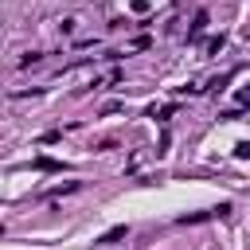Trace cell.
<instances>
[{
  "instance_id": "obj_1",
  "label": "cell",
  "mask_w": 250,
  "mask_h": 250,
  "mask_svg": "<svg viewBox=\"0 0 250 250\" xmlns=\"http://www.w3.org/2000/svg\"><path fill=\"white\" fill-rule=\"evenodd\" d=\"M125 234H129V230H125V227H109V230H105V234H102V238H98V242H102V246H109V242H121V238H125Z\"/></svg>"
},
{
  "instance_id": "obj_2",
  "label": "cell",
  "mask_w": 250,
  "mask_h": 250,
  "mask_svg": "<svg viewBox=\"0 0 250 250\" xmlns=\"http://www.w3.org/2000/svg\"><path fill=\"white\" fill-rule=\"evenodd\" d=\"M234 74H219V78H211L207 82V94H219V90H227V82H230Z\"/></svg>"
},
{
  "instance_id": "obj_3",
  "label": "cell",
  "mask_w": 250,
  "mask_h": 250,
  "mask_svg": "<svg viewBox=\"0 0 250 250\" xmlns=\"http://www.w3.org/2000/svg\"><path fill=\"white\" fill-rule=\"evenodd\" d=\"M203 23H207V12H195V23H191V31H188V39H195V35L203 31Z\"/></svg>"
},
{
  "instance_id": "obj_4",
  "label": "cell",
  "mask_w": 250,
  "mask_h": 250,
  "mask_svg": "<svg viewBox=\"0 0 250 250\" xmlns=\"http://www.w3.org/2000/svg\"><path fill=\"white\" fill-rule=\"evenodd\" d=\"M39 59H43V55H35V51H31V55H20V62H16V66H20V70H27V66H35Z\"/></svg>"
},
{
  "instance_id": "obj_5",
  "label": "cell",
  "mask_w": 250,
  "mask_h": 250,
  "mask_svg": "<svg viewBox=\"0 0 250 250\" xmlns=\"http://www.w3.org/2000/svg\"><path fill=\"white\" fill-rule=\"evenodd\" d=\"M35 168H43V172H55V168H59V160H51V156H35Z\"/></svg>"
},
{
  "instance_id": "obj_6",
  "label": "cell",
  "mask_w": 250,
  "mask_h": 250,
  "mask_svg": "<svg viewBox=\"0 0 250 250\" xmlns=\"http://www.w3.org/2000/svg\"><path fill=\"white\" fill-rule=\"evenodd\" d=\"M223 43H227V35H215V39L207 43V55H219V51H223Z\"/></svg>"
},
{
  "instance_id": "obj_7",
  "label": "cell",
  "mask_w": 250,
  "mask_h": 250,
  "mask_svg": "<svg viewBox=\"0 0 250 250\" xmlns=\"http://www.w3.org/2000/svg\"><path fill=\"white\" fill-rule=\"evenodd\" d=\"M234 156H242V160H250V145H238V148H234Z\"/></svg>"
}]
</instances>
